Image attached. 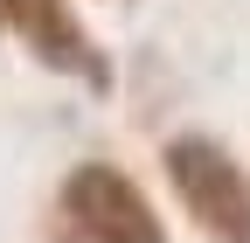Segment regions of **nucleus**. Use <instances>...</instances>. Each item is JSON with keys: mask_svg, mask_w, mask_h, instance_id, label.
<instances>
[{"mask_svg": "<svg viewBox=\"0 0 250 243\" xmlns=\"http://www.w3.org/2000/svg\"><path fill=\"white\" fill-rule=\"evenodd\" d=\"M56 216L70 223L83 243H167L160 208L146 202V188L111 160H77L56 181Z\"/></svg>", "mask_w": 250, "mask_h": 243, "instance_id": "obj_2", "label": "nucleus"}, {"mask_svg": "<svg viewBox=\"0 0 250 243\" xmlns=\"http://www.w3.org/2000/svg\"><path fill=\"white\" fill-rule=\"evenodd\" d=\"M0 35H14L42 70L83 83L90 98H111V56L98 49V35L83 28V14L70 0H0Z\"/></svg>", "mask_w": 250, "mask_h": 243, "instance_id": "obj_3", "label": "nucleus"}, {"mask_svg": "<svg viewBox=\"0 0 250 243\" xmlns=\"http://www.w3.org/2000/svg\"><path fill=\"white\" fill-rule=\"evenodd\" d=\"M167 188L208 243H250V174L215 132H174L160 146Z\"/></svg>", "mask_w": 250, "mask_h": 243, "instance_id": "obj_1", "label": "nucleus"}]
</instances>
